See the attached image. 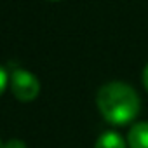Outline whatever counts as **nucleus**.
<instances>
[{"instance_id":"nucleus-1","label":"nucleus","mask_w":148,"mask_h":148,"mask_svg":"<svg viewBox=\"0 0 148 148\" xmlns=\"http://www.w3.org/2000/svg\"><path fill=\"white\" fill-rule=\"evenodd\" d=\"M96 105L103 119L113 125H125L132 122L141 108L138 92L124 82L105 84L98 91Z\"/></svg>"},{"instance_id":"nucleus-2","label":"nucleus","mask_w":148,"mask_h":148,"mask_svg":"<svg viewBox=\"0 0 148 148\" xmlns=\"http://www.w3.org/2000/svg\"><path fill=\"white\" fill-rule=\"evenodd\" d=\"M11 91L19 101H33L38 96L40 84L33 73L26 70H16L11 75Z\"/></svg>"},{"instance_id":"nucleus-3","label":"nucleus","mask_w":148,"mask_h":148,"mask_svg":"<svg viewBox=\"0 0 148 148\" xmlns=\"http://www.w3.org/2000/svg\"><path fill=\"white\" fill-rule=\"evenodd\" d=\"M129 148H148V122L134 124L127 132Z\"/></svg>"},{"instance_id":"nucleus-4","label":"nucleus","mask_w":148,"mask_h":148,"mask_svg":"<svg viewBox=\"0 0 148 148\" xmlns=\"http://www.w3.org/2000/svg\"><path fill=\"white\" fill-rule=\"evenodd\" d=\"M94 148H127V145H125L124 138H122L119 132L105 131V132L96 139Z\"/></svg>"},{"instance_id":"nucleus-5","label":"nucleus","mask_w":148,"mask_h":148,"mask_svg":"<svg viewBox=\"0 0 148 148\" xmlns=\"http://www.w3.org/2000/svg\"><path fill=\"white\" fill-rule=\"evenodd\" d=\"M7 82H9V77H7V73H5V70L0 66V94H2L4 91H5V87H7Z\"/></svg>"},{"instance_id":"nucleus-6","label":"nucleus","mask_w":148,"mask_h":148,"mask_svg":"<svg viewBox=\"0 0 148 148\" xmlns=\"http://www.w3.org/2000/svg\"><path fill=\"white\" fill-rule=\"evenodd\" d=\"M4 148H26V145L23 141H19V139H11V141H7L4 145Z\"/></svg>"},{"instance_id":"nucleus-7","label":"nucleus","mask_w":148,"mask_h":148,"mask_svg":"<svg viewBox=\"0 0 148 148\" xmlns=\"http://www.w3.org/2000/svg\"><path fill=\"white\" fill-rule=\"evenodd\" d=\"M143 86H145V89H146V92H148V64H146L145 70H143Z\"/></svg>"},{"instance_id":"nucleus-8","label":"nucleus","mask_w":148,"mask_h":148,"mask_svg":"<svg viewBox=\"0 0 148 148\" xmlns=\"http://www.w3.org/2000/svg\"><path fill=\"white\" fill-rule=\"evenodd\" d=\"M0 148H4V145H2V141H0Z\"/></svg>"},{"instance_id":"nucleus-9","label":"nucleus","mask_w":148,"mask_h":148,"mask_svg":"<svg viewBox=\"0 0 148 148\" xmlns=\"http://www.w3.org/2000/svg\"><path fill=\"white\" fill-rule=\"evenodd\" d=\"M52 2H58V0H52Z\"/></svg>"}]
</instances>
